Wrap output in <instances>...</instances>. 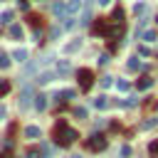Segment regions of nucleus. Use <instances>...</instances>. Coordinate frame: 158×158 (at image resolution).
I'll list each match as a JSON object with an SVG mask.
<instances>
[{
  "instance_id": "8",
  "label": "nucleus",
  "mask_w": 158,
  "mask_h": 158,
  "mask_svg": "<svg viewBox=\"0 0 158 158\" xmlns=\"http://www.w3.org/2000/svg\"><path fill=\"white\" fill-rule=\"evenodd\" d=\"M126 69H128V72H138V69H141V59H138V57H128Z\"/></svg>"
},
{
  "instance_id": "20",
  "label": "nucleus",
  "mask_w": 158,
  "mask_h": 158,
  "mask_svg": "<svg viewBox=\"0 0 158 158\" xmlns=\"http://www.w3.org/2000/svg\"><path fill=\"white\" fill-rule=\"evenodd\" d=\"M141 37H143V42H153V40H156V32H153V30H148V32H143Z\"/></svg>"
},
{
  "instance_id": "31",
  "label": "nucleus",
  "mask_w": 158,
  "mask_h": 158,
  "mask_svg": "<svg viewBox=\"0 0 158 158\" xmlns=\"http://www.w3.org/2000/svg\"><path fill=\"white\" fill-rule=\"evenodd\" d=\"M109 2H111V0H99V5H109Z\"/></svg>"
},
{
  "instance_id": "17",
  "label": "nucleus",
  "mask_w": 158,
  "mask_h": 158,
  "mask_svg": "<svg viewBox=\"0 0 158 158\" xmlns=\"http://www.w3.org/2000/svg\"><path fill=\"white\" fill-rule=\"evenodd\" d=\"M10 22H12V10H5L0 15V25H10Z\"/></svg>"
},
{
  "instance_id": "19",
  "label": "nucleus",
  "mask_w": 158,
  "mask_h": 158,
  "mask_svg": "<svg viewBox=\"0 0 158 158\" xmlns=\"http://www.w3.org/2000/svg\"><path fill=\"white\" fill-rule=\"evenodd\" d=\"M148 153H151V156H153V158H158V138H156V141H151V143H148Z\"/></svg>"
},
{
  "instance_id": "9",
  "label": "nucleus",
  "mask_w": 158,
  "mask_h": 158,
  "mask_svg": "<svg viewBox=\"0 0 158 158\" xmlns=\"http://www.w3.org/2000/svg\"><path fill=\"white\" fill-rule=\"evenodd\" d=\"M12 59H15V62H27V49L17 47V49L12 52Z\"/></svg>"
},
{
  "instance_id": "29",
  "label": "nucleus",
  "mask_w": 158,
  "mask_h": 158,
  "mask_svg": "<svg viewBox=\"0 0 158 158\" xmlns=\"http://www.w3.org/2000/svg\"><path fill=\"white\" fill-rule=\"evenodd\" d=\"M153 126H156V121H153V118H151V121H143V128H153Z\"/></svg>"
},
{
  "instance_id": "6",
  "label": "nucleus",
  "mask_w": 158,
  "mask_h": 158,
  "mask_svg": "<svg viewBox=\"0 0 158 158\" xmlns=\"http://www.w3.org/2000/svg\"><path fill=\"white\" fill-rule=\"evenodd\" d=\"M69 72H72L69 59H59V62H57V74H62V77H64V74H69Z\"/></svg>"
},
{
  "instance_id": "34",
  "label": "nucleus",
  "mask_w": 158,
  "mask_h": 158,
  "mask_svg": "<svg viewBox=\"0 0 158 158\" xmlns=\"http://www.w3.org/2000/svg\"><path fill=\"white\" fill-rule=\"evenodd\" d=\"M156 20H158V17H156Z\"/></svg>"
},
{
  "instance_id": "12",
  "label": "nucleus",
  "mask_w": 158,
  "mask_h": 158,
  "mask_svg": "<svg viewBox=\"0 0 158 158\" xmlns=\"http://www.w3.org/2000/svg\"><path fill=\"white\" fill-rule=\"evenodd\" d=\"M25 136H27V138H40L42 131H40V126H27V128H25Z\"/></svg>"
},
{
  "instance_id": "16",
  "label": "nucleus",
  "mask_w": 158,
  "mask_h": 158,
  "mask_svg": "<svg viewBox=\"0 0 158 158\" xmlns=\"http://www.w3.org/2000/svg\"><path fill=\"white\" fill-rule=\"evenodd\" d=\"M151 84H153V79H151V77H143V79L138 81V89L146 91V89H151Z\"/></svg>"
},
{
  "instance_id": "30",
  "label": "nucleus",
  "mask_w": 158,
  "mask_h": 158,
  "mask_svg": "<svg viewBox=\"0 0 158 158\" xmlns=\"http://www.w3.org/2000/svg\"><path fill=\"white\" fill-rule=\"evenodd\" d=\"M7 89H10V84H5V81H2V84H0V96H2V94H5Z\"/></svg>"
},
{
  "instance_id": "5",
  "label": "nucleus",
  "mask_w": 158,
  "mask_h": 158,
  "mask_svg": "<svg viewBox=\"0 0 158 158\" xmlns=\"http://www.w3.org/2000/svg\"><path fill=\"white\" fill-rule=\"evenodd\" d=\"M54 79H57V72H42V74H37V84H49Z\"/></svg>"
},
{
  "instance_id": "2",
  "label": "nucleus",
  "mask_w": 158,
  "mask_h": 158,
  "mask_svg": "<svg viewBox=\"0 0 158 158\" xmlns=\"http://www.w3.org/2000/svg\"><path fill=\"white\" fill-rule=\"evenodd\" d=\"M106 146H109V138L101 136V133H94V136H89V141H86V148H89V151H104Z\"/></svg>"
},
{
  "instance_id": "15",
  "label": "nucleus",
  "mask_w": 158,
  "mask_h": 158,
  "mask_svg": "<svg viewBox=\"0 0 158 158\" xmlns=\"http://www.w3.org/2000/svg\"><path fill=\"white\" fill-rule=\"evenodd\" d=\"M10 35H12L15 40H22V27H20V25H10Z\"/></svg>"
},
{
  "instance_id": "13",
  "label": "nucleus",
  "mask_w": 158,
  "mask_h": 158,
  "mask_svg": "<svg viewBox=\"0 0 158 158\" xmlns=\"http://www.w3.org/2000/svg\"><path fill=\"white\" fill-rule=\"evenodd\" d=\"M79 47H81V40H72L69 44H64V52H67V54H72V52H77Z\"/></svg>"
},
{
  "instance_id": "27",
  "label": "nucleus",
  "mask_w": 158,
  "mask_h": 158,
  "mask_svg": "<svg viewBox=\"0 0 158 158\" xmlns=\"http://www.w3.org/2000/svg\"><path fill=\"white\" fill-rule=\"evenodd\" d=\"M143 10H146V5H143V2H138V5H133V12H143Z\"/></svg>"
},
{
  "instance_id": "24",
  "label": "nucleus",
  "mask_w": 158,
  "mask_h": 158,
  "mask_svg": "<svg viewBox=\"0 0 158 158\" xmlns=\"http://www.w3.org/2000/svg\"><path fill=\"white\" fill-rule=\"evenodd\" d=\"M121 106H128V109H131V106H136V96H128V99H123V101H121Z\"/></svg>"
},
{
  "instance_id": "1",
  "label": "nucleus",
  "mask_w": 158,
  "mask_h": 158,
  "mask_svg": "<svg viewBox=\"0 0 158 158\" xmlns=\"http://www.w3.org/2000/svg\"><path fill=\"white\" fill-rule=\"evenodd\" d=\"M54 141H57L59 146H69V143L77 141V131H74L67 121H57V126H54Z\"/></svg>"
},
{
  "instance_id": "28",
  "label": "nucleus",
  "mask_w": 158,
  "mask_h": 158,
  "mask_svg": "<svg viewBox=\"0 0 158 158\" xmlns=\"http://www.w3.org/2000/svg\"><path fill=\"white\" fill-rule=\"evenodd\" d=\"M106 62H109V54H101V57H99V64H101V67H104V64H106Z\"/></svg>"
},
{
  "instance_id": "10",
  "label": "nucleus",
  "mask_w": 158,
  "mask_h": 158,
  "mask_svg": "<svg viewBox=\"0 0 158 158\" xmlns=\"http://www.w3.org/2000/svg\"><path fill=\"white\" fill-rule=\"evenodd\" d=\"M35 109H37V111H44V109H47V96H44V94L35 96Z\"/></svg>"
},
{
  "instance_id": "18",
  "label": "nucleus",
  "mask_w": 158,
  "mask_h": 158,
  "mask_svg": "<svg viewBox=\"0 0 158 158\" xmlns=\"http://www.w3.org/2000/svg\"><path fill=\"white\" fill-rule=\"evenodd\" d=\"M27 158H47V156H44V151H40V148H30V151H27Z\"/></svg>"
},
{
  "instance_id": "25",
  "label": "nucleus",
  "mask_w": 158,
  "mask_h": 158,
  "mask_svg": "<svg viewBox=\"0 0 158 158\" xmlns=\"http://www.w3.org/2000/svg\"><path fill=\"white\" fill-rule=\"evenodd\" d=\"M74 116H77V118H86V109H81V106L74 109Z\"/></svg>"
},
{
  "instance_id": "21",
  "label": "nucleus",
  "mask_w": 158,
  "mask_h": 158,
  "mask_svg": "<svg viewBox=\"0 0 158 158\" xmlns=\"http://www.w3.org/2000/svg\"><path fill=\"white\" fill-rule=\"evenodd\" d=\"M116 89H118V91H128V81H126V79H118V81H116Z\"/></svg>"
},
{
  "instance_id": "26",
  "label": "nucleus",
  "mask_w": 158,
  "mask_h": 158,
  "mask_svg": "<svg viewBox=\"0 0 158 158\" xmlns=\"http://www.w3.org/2000/svg\"><path fill=\"white\" fill-rule=\"evenodd\" d=\"M64 27H67V30L74 27V17H64Z\"/></svg>"
},
{
  "instance_id": "14",
  "label": "nucleus",
  "mask_w": 158,
  "mask_h": 158,
  "mask_svg": "<svg viewBox=\"0 0 158 158\" xmlns=\"http://www.w3.org/2000/svg\"><path fill=\"white\" fill-rule=\"evenodd\" d=\"M7 67H10V54L0 49V69H7Z\"/></svg>"
},
{
  "instance_id": "33",
  "label": "nucleus",
  "mask_w": 158,
  "mask_h": 158,
  "mask_svg": "<svg viewBox=\"0 0 158 158\" xmlns=\"http://www.w3.org/2000/svg\"><path fill=\"white\" fill-rule=\"evenodd\" d=\"M72 158H81V156H72Z\"/></svg>"
},
{
  "instance_id": "3",
  "label": "nucleus",
  "mask_w": 158,
  "mask_h": 158,
  "mask_svg": "<svg viewBox=\"0 0 158 158\" xmlns=\"http://www.w3.org/2000/svg\"><path fill=\"white\" fill-rule=\"evenodd\" d=\"M77 79H79V86H81V89H89V86L94 84V74H91L89 69H79V72H77Z\"/></svg>"
},
{
  "instance_id": "23",
  "label": "nucleus",
  "mask_w": 158,
  "mask_h": 158,
  "mask_svg": "<svg viewBox=\"0 0 158 158\" xmlns=\"http://www.w3.org/2000/svg\"><path fill=\"white\" fill-rule=\"evenodd\" d=\"M99 84H101V86H104V89H109V86H111V84H114V77H104V79H101V81H99Z\"/></svg>"
},
{
  "instance_id": "22",
  "label": "nucleus",
  "mask_w": 158,
  "mask_h": 158,
  "mask_svg": "<svg viewBox=\"0 0 158 158\" xmlns=\"http://www.w3.org/2000/svg\"><path fill=\"white\" fill-rule=\"evenodd\" d=\"M118 156H121V158H131V146H121Z\"/></svg>"
},
{
  "instance_id": "7",
  "label": "nucleus",
  "mask_w": 158,
  "mask_h": 158,
  "mask_svg": "<svg viewBox=\"0 0 158 158\" xmlns=\"http://www.w3.org/2000/svg\"><path fill=\"white\" fill-rule=\"evenodd\" d=\"M81 10V0H67V15H74Z\"/></svg>"
},
{
  "instance_id": "11",
  "label": "nucleus",
  "mask_w": 158,
  "mask_h": 158,
  "mask_svg": "<svg viewBox=\"0 0 158 158\" xmlns=\"http://www.w3.org/2000/svg\"><path fill=\"white\" fill-rule=\"evenodd\" d=\"M91 104H94V109H99V111H104V109L109 106V99H106V96H96V99H94Z\"/></svg>"
},
{
  "instance_id": "4",
  "label": "nucleus",
  "mask_w": 158,
  "mask_h": 158,
  "mask_svg": "<svg viewBox=\"0 0 158 158\" xmlns=\"http://www.w3.org/2000/svg\"><path fill=\"white\" fill-rule=\"evenodd\" d=\"M30 101H32V89H30V86H25V89H22V94H20V109H27V106H30Z\"/></svg>"
},
{
  "instance_id": "32",
  "label": "nucleus",
  "mask_w": 158,
  "mask_h": 158,
  "mask_svg": "<svg viewBox=\"0 0 158 158\" xmlns=\"http://www.w3.org/2000/svg\"><path fill=\"white\" fill-rule=\"evenodd\" d=\"M0 158H12V156L10 153H0Z\"/></svg>"
}]
</instances>
